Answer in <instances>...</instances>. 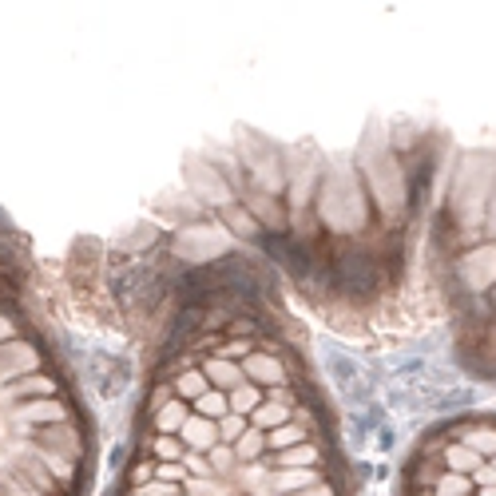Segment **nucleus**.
I'll return each mask as SVG.
<instances>
[]
</instances>
